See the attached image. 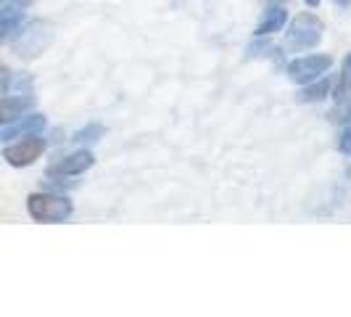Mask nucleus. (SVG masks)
<instances>
[{
  "instance_id": "obj_1",
  "label": "nucleus",
  "mask_w": 351,
  "mask_h": 317,
  "mask_svg": "<svg viewBox=\"0 0 351 317\" xmlns=\"http://www.w3.org/2000/svg\"><path fill=\"white\" fill-rule=\"evenodd\" d=\"M322 35H325L322 19L312 14V11H304V14H299L291 21V27L285 32V48L291 53L312 51V48H317L322 43Z\"/></svg>"
},
{
  "instance_id": "obj_2",
  "label": "nucleus",
  "mask_w": 351,
  "mask_h": 317,
  "mask_svg": "<svg viewBox=\"0 0 351 317\" xmlns=\"http://www.w3.org/2000/svg\"><path fill=\"white\" fill-rule=\"evenodd\" d=\"M27 211L35 222H66L74 214V204L66 196L32 193L27 198Z\"/></svg>"
},
{
  "instance_id": "obj_3",
  "label": "nucleus",
  "mask_w": 351,
  "mask_h": 317,
  "mask_svg": "<svg viewBox=\"0 0 351 317\" xmlns=\"http://www.w3.org/2000/svg\"><path fill=\"white\" fill-rule=\"evenodd\" d=\"M53 32L51 24L45 21H32L29 27H19V32L14 35V53L19 58H37L40 53L51 45Z\"/></svg>"
},
{
  "instance_id": "obj_4",
  "label": "nucleus",
  "mask_w": 351,
  "mask_h": 317,
  "mask_svg": "<svg viewBox=\"0 0 351 317\" xmlns=\"http://www.w3.org/2000/svg\"><path fill=\"white\" fill-rule=\"evenodd\" d=\"M333 67V56L330 53H309V56H299L293 58L288 67H285V74L288 80H293L296 85H306L317 77L328 74V69Z\"/></svg>"
},
{
  "instance_id": "obj_5",
  "label": "nucleus",
  "mask_w": 351,
  "mask_h": 317,
  "mask_svg": "<svg viewBox=\"0 0 351 317\" xmlns=\"http://www.w3.org/2000/svg\"><path fill=\"white\" fill-rule=\"evenodd\" d=\"M45 148H48V143L45 138H40V135H27V138H21L16 141L14 145H5V151H3V158L11 164V167H29V164H35L37 158L45 154Z\"/></svg>"
},
{
  "instance_id": "obj_6",
  "label": "nucleus",
  "mask_w": 351,
  "mask_h": 317,
  "mask_svg": "<svg viewBox=\"0 0 351 317\" xmlns=\"http://www.w3.org/2000/svg\"><path fill=\"white\" fill-rule=\"evenodd\" d=\"M93 164H95L93 151H90V148H80V151L66 154V156H61L58 161L48 164L45 175L48 177H77V175H85Z\"/></svg>"
},
{
  "instance_id": "obj_7",
  "label": "nucleus",
  "mask_w": 351,
  "mask_h": 317,
  "mask_svg": "<svg viewBox=\"0 0 351 317\" xmlns=\"http://www.w3.org/2000/svg\"><path fill=\"white\" fill-rule=\"evenodd\" d=\"M45 117L43 114H21L16 122L0 127V143H8L14 138H27V135H40L45 130Z\"/></svg>"
},
{
  "instance_id": "obj_8",
  "label": "nucleus",
  "mask_w": 351,
  "mask_h": 317,
  "mask_svg": "<svg viewBox=\"0 0 351 317\" xmlns=\"http://www.w3.org/2000/svg\"><path fill=\"white\" fill-rule=\"evenodd\" d=\"M29 108H32V98L27 95H0V127L16 122Z\"/></svg>"
},
{
  "instance_id": "obj_9",
  "label": "nucleus",
  "mask_w": 351,
  "mask_h": 317,
  "mask_svg": "<svg viewBox=\"0 0 351 317\" xmlns=\"http://www.w3.org/2000/svg\"><path fill=\"white\" fill-rule=\"evenodd\" d=\"M285 24H288V11H285L282 5H269V8L264 11V16L259 19V24H256L254 35L256 37H272L275 32H280Z\"/></svg>"
},
{
  "instance_id": "obj_10",
  "label": "nucleus",
  "mask_w": 351,
  "mask_h": 317,
  "mask_svg": "<svg viewBox=\"0 0 351 317\" xmlns=\"http://www.w3.org/2000/svg\"><path fill=\"white\" fill-rule=\"evenodd\" d=\"M330 93H333V80L322 74V77L306 82V85L299 90V104H319V101H325Z\"/></svg>"
},
{
  "instance_id": "obj_11",
  "label": "nucleus",
  "mask_w": 351,
  "mask_h": 317,
  "mask_svg": "<svg viewBox=\"0 0 351 317\" xmlns=\"http://www.w3.org/2000/svg\"><path fill=\"white\" fill-rule=\"evenodd\" d=\"M104 135H106L104 124L90 122V124H85V127H80V130L74 132V138H71V141L77 143V145H90V143H98Z\"/></svg>"
},
{
  "instance_id": "obj_12",
  "label": "nucleus",
  "mask_w": 351,
  "mask_h": 317,
  "mask_svg": "<svg viewBox=\"0 0 351 317\" xmlns=\"http://www.w3.org/2000/svg\"><path fill=\"white\" fill-rule=\"evenodd\" d=\"M21 11L19 14H5V16H0V45L3 43H8V40H14V35L19 32V27H21Z\"/></svg>"
},
{
  "instance_id": "obj_13",
  "label": "nucleus",
  "mask_w": 351,
  "mask_h": 317,
  "mask_svg": "<svg viewBox=\"0 0 351 317\" xmlns=\"http://www.w3.org/2000/svg\"><path fill=\"white\" fill-rule=\"evenodd\" d=\"M335 98H343V95H351V53H346L343 64H341V77H338V85L333 88Z\"/></svg>"
},
{
  "instance_id": "obj_14",
  "label": "nucleus",
  "mask_w": 351,
  "mask_h": 317,
  "mask_svg": "<svg viewBox=\"0 0 351 317\" xmlns=\"http://www.w3.org/2000/svg\"><path fill=\"white\" fill-rule=\"evenodd\" d=\"M338 101H341V104H338L333 111H330V119H333V122L343 124L351 117V95H343V98H338Z\"/></svg>"
},
{
  "instance_id": "obj_15",
  "label": "nucleus",
  "mask_w": 351,
  "mask_h": 317,
  "mask_svg": "<svg viewBox=\"0 0 351 317\" xmlns=\"http://www.w3.org/2000/svg\"><path fill=\"white\" fill-rule=\"evenodd\" d=\"M338 151H341L343 156H351V117L343 122V127H341V135H338Z\"/></svg>"
},
{
  "instance_id": "obj_16",
  "label": "nucleus",
  "mask_w": 351,
  "mask_h": 317,
  "mask_svg": "<svg viewBox=\"0 0 351 317\" xmlns=\"http://www.w3.org/2000/svg\"><path fill=\"white\" fill-rule=\"evenodd\" d=\"M262 43H254V45H248V58H256V56H269V53L275 51V45H272V40L269 37H259Z\"/></svg>"
},
{
  "instance_id": "obj_17",
  "label": "nucleus",
  "mask_w": 351,
  "mask_h": 317,
  "mask_svg": "<svg viewBox=\"0 0 351 317\" xmlns=\"http://www.w3.org/2000/svg\"><path fill=\"white\" fill-rule=\"evenodd\" d=\"M11 85H14V74H11L8 67L0 64V95H5V93L11 90Z\"/></svg>"
},
{
  "instance_id": "obj_18",
  "label": "nucleus",
  "mask_w": 351,
  "mask_h": 317,
  "mask_svg": "<svg viewBox=\"0 0 351 317\" xmlns=\"http://www.w3.org/2000/svg\"><path fill=\"white\" fill-rule=\"evenodd\" d=\"M338 8H351V0H333Z\"/></svg>"
},
{
  "instance_id": "obj_19",
  "label": "nucleus",
  "mask_w": 351,
  "mask_h": 317,
  "mask_svg": "<svg viewBox=\"0 0 351 317\" xmlns=\"http://www.w3.org/2000/svg\"><path fill=\"white\" fill-rule=\"evenodd\" d=\"M304 3H306V5H309V8H317V5H319V3H322V0H304Z\"/></svg>"
},
{
  "instance_id": "obj_20",
  "label": "nucleus",
  "mask_w": 351,
  "mask_h": 317,
  "mask_svg": "<svg viewBox=\"0 0 351 317\" xmlns=\"http://www.w3.org/2000/svg\"><path fill=\"white\" fill-rule=\"evenodd\" d=\"M264 3H269V5H282L285 0H264Z\"/></svg>"
},
{
  "instance_id": "obj_21",
  "label": "nucleus",
  "mask_w": 351,
  "mask_h": 317,
  "mask_svg": "<svg viewBox=\"0 0 351 317\" xmlns=\"http://www.w3.org/2000/svg\"><path fill=\"white\" fill-rule=\"evenodd\" d=\"M3 3H8V0H0V5H3Z\"/></svg>"
}]
</instances>
